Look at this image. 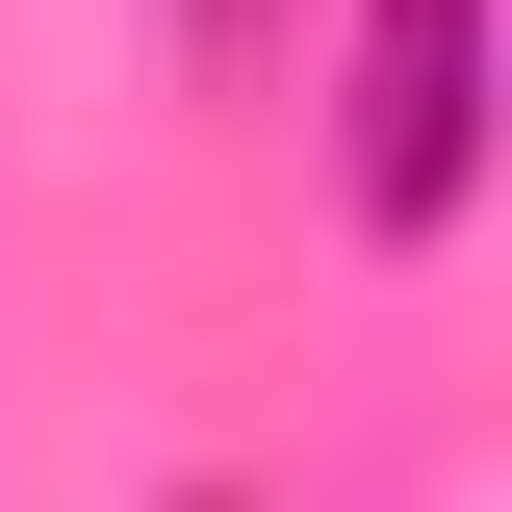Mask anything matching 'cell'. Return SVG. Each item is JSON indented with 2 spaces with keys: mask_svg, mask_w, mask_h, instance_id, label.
Returning a JSON list of instances; mask_svg holds the SVG:
<instances>
[{
  "mask_svg": "<svg viewBox=\"0 0 512 512\" xmlns=\"http://www.w3.org/2000/svg\"><path fill=\"white\" fill-rule=\"evenodd\" d=\"M333 154H359V231H384V256H436L461 205H487V0H359Z\"/></svg>",
  "mask_w": 512,
  "mask_h": 512,
  "instance_id": "6da1fadb",
  "label": "cell"
}]
</instances>
